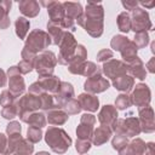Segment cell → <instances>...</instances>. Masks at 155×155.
Masks as SVG:
<instances>
[{"label": "cell", "mask_w": 155, "mask_h": 155, "mask_svg": "<svg viewBox=\"0 0 155 155\" xmlns=\"http://www.w3.org/2000/svg\"><path fill=\"white\" fill-rule=\"evenodd\" d=\"M78 25L85 29V31L92 38L102 36L104 31V8L101 2L88 1L84 10V13L76 19Z\"/></svg>", "instance_id": "cell-1"}, {"label": "cell", "mask_w": 155, "mask_h": 155, "mask_svg": "<svg viewBox=\"0 0 155 155\" xmlns=\"http://www.w3.org/2000/svg\"><path fill=\"white\" fill-rule=\"evenodd\" d=\"M44 138L46 144L50 147V149L53 153L59 155L65 154L73 143L70 136L63 128H59L56 126H50L46 130Z\"/></svg>", "instance_id": "cell-2"}, {"label": "cell", "mask_w": 155, "mask_h": 155, "mask_svg": "<svg viewBox=\"0 0 155 155\" xmlns=\"http://www.w3.org/2000/svg\"><path fill=\"white\" fill-rule=\"evenodd\" d=\"M51 44H52V41H51V38L47 34V31H45L42 29H34L25 38L23 48H25L27 51H29L34 54H38V53L45 51Z\"/></svg>", "instance_id": "cell-3"}, {"label": "cell", "mask_w": 155, "mask_h": 155, "mask_svg": "<svg viewBox=\"0 0 155 155\" xmlns=\"http://www.w3.org/2000/svg\"><path fill=\"white\" fill-rule=\"evenodd\" d=\"M56 65H57V56L54 54V52L48 50L38 53L34 61V69L38 73L39 78L53 75Z\"/></svg>", "instance_id": "cell-4"}, {"label": "cell", "mask_w": 155, "mask_h": 155, "mask_svg": "<svg viewBox=\"0 0 155 155\" xmlns=\"http://www.w3.org/2000/svg\"><path fill=\"white\" fill-rule=\"evenodd\" d=\"M76 46H78V42H76L75 36L73 35V33L64 30L63 36H62V39L58 44L59 52H58V56H57V63H59L62 65H68L73 54H74V52H75Z\"/></svg>", "instance_id": "cell-5"}, {"label": "cell", "mask_w": 155, "mask_h": 155, "mask_svg": "<svg viewBox=\"0 0 155 155\" xmlns=\"http://www.w3.org/2000/svg\"><path fill=\"white\" fill-rule=\"evenodd\" d=\"M130 17H131V30H133L134 34L153 30V23L150 21L149 13L144 8L139 6L136 7L133 11H131Z\"/></svg>", "instance_id": "cell-6"}, {"label": "cell", "mask_w": 155, "mask_h": 155, "mask_svg": "<svg viewBox=\"0 0 155 155\" xmlns=\"http://www.w3.org/2000/svg\"><path fill=\"white\" fill-rule=\"evenodd\" d=\"M113 132L124 134L127 138H132V137L139 136L142 131H140V125L138 119L134 116H130L126 119H117L114 125Z\"/></svg>", "instance_id": "cell-7"}, {"label": "cell", "mask_w": 155, "mask_h": 155, "mask_svg": "<svg viewBox=\"0 0 155 155\" xmlns=\"http://www.w3.org/2000/svg\"><path fill=\"white\" fill-rule=\"evenodd\" d=\"M7 79H8V91L17 98L21 97L25 91V82L19 73L17 65H11L7 69Z\"/></svg>", "instance_id": "cell-8"}, {"label": "cell", "mask_w": 155, "mask_h": 155, "mask_svg": "<svg viewBox=\"0 0 155 155\" xmlns=\"http://www.w3.org/2000/svg\"><path fill=\"white\" fill-rule=\"evenodd\" d=\"M131 103L138 108H143L150 104L151 101V91L149 86L144 82H139L132 88V93L130 94Z\"/></svg>", "instance_id": "cell-9"}, {"label": "cell", "mask_w": 155, "mask_h": 155, "mask_svg": "<svg viewBox=\"0 0 155 155\" xmlns=\"http://www.w3.org/2000/svg\"><path fill=\"white\" fill-rule=\"evenodd\" d=\"M96 116L90 113H85L80 117V122L76 127V137L82 140H91L93 131H94Z\"/></svg>", "instance_id": "cell-10"}, {"label": "cell", "mask_w": 155, "mask_h": 155, "mask_svg": "<svg viewBox=\"0 0 155 155\" xmlns=\"http://www.w3.org/2000/svg\"><path fill=\"white\" fill-rule=\"evenodd\" d=\"M16 105H17V109H18V116L28 114V113L38 111L41 108L40 96L31 94V93L28 92V93L21 96V98L16 102Z\"/></svg>", "instance_id": "cell-11"}, {"label": "cell", "mask_w": 155, "mask_h": 155, "mask_svg": "<svg viewBox=\"0 0 155 155\" xmlns=\"http://www.w3.org/2000/svg\"><path fill=\"white\" fill-rule=\"evenodd\" d=\"M110 87V82L108 79L103 78L102 73H98L91 78H87L84 82V90L86 93L91 94H98L104 91H107Z\"/></svg>", "instance_id": "cell-12"}, {"label": "cell", "mask_w": 155, "mask_h": 155, "mask_svg": "<svg viewBox=\"0 0 155 155\" xmlns=\"http://www.w3.org/2000/svg\"><path fill=\"white\" fill-rule=\"evenodd\" d=\"M101 70L107 78L114 80V79H116L121 75L127 74V65H126V63H124L120 59L111 58L108 62L103 63V67H102Z\"/></svg>", "instance_id": "cell-13"}, {"label": "cell", "mask_w": 155, "mask_h": 155, "mask_svg": "<svg viewBox=\"0 0 155 155\" xmlns=\"http://www.w3.org/2000/svg\"><path fill=\"white\" fill-rule=\"evenodd\" d=\"M138 121L140 125V131L144 133H153L155 131L154 122V109L150 105L138 108Z\"/></svg>", "instance_id": "cell-14"}, {"label": "cell", "mask_w": 155, "mask_h": 155, "mask_svg": "<svg viewBox=\"0 0 155 155\" xmlns=\"http://www.w3.org/2000/svg\"><path fill=\"white\" fill-rule=\"evenodd\" d=\"M74 97H75V92H74L73 85L68 81H62L61 86H59V90L57 91V93L53 94L56 108L57 109H63L65 103L68 101H70L71 98H74Z\"/></svg>", "instance_id": "cell-15"}, {"label": "cell", "mask_w": 155, "mask_h": 155, "mask_svg": "<svg viewBox=\"0 0 155 155\" xmlns=\"http://www.w3.org/2000/svg\"><path fill=\"white\" fill-rule=\"evenodd\" d=\"M39 5H42L46 7L50 22L59 24L63 21V18L65 17L63 4L59 1H40Z\"/></svg>", "instance_id": "cell-16"}, {"label": "cell", "mask_w": 155, "mask_h": 155, "mask_svg": "<svg viewBox=\"0 0 155 155\" xmlns=\"http://www.w3.org/2000/svg\"><path fill=\"white\" fill-rule=\"evenodd\" d=\"M117 116H119L117 109L111 104H105L101 108V110L98 113V121L101 122V125L108 126L113 131L114 125H115L116 120L119 119Z\"/></svg>", "instance_id": "cell-17"}, {"label": "cell", "mask_w": 155, "mask_h": 155, "mask_svg": "<svg viewBox=\"0 0 155 155\" xmlns=\"http://www.w3.org/2000/svg\"><path fill=\"white\" fill-rule=\"evenodd\" d=\"M78 101L81 105V109L87 113H94L99 108V99L96 94L84 92L78 96Z\"/></svg>", "instance_id": "cell-18"}, {"label": "cell", "mask_w": 155, "mask_h": 155, "mask_svg": "<svg viewBox=\"0 0 155 155\" xmlns=\"http://www.w3.org/2000/svg\"><path fill=\"white\" fill-rule=\"evenodd\" d=\"M61 82H62L61 79L56 75H50V76H44L38 79V84L40 85L41 90L50 94L57 93V91L59 90Z\"/></svg>", "instance_id": "cell-19"}, {"label": "cell", "mask_w": 155, "mask_h": 155, "mask_svg": "<svg viewBox=\"0 0 155 155\" xmlns=\"http://www.w3.org/2000/svg\"><path fill=\"white\" fill-rule=\"evenodd\" d=\"M145 145L147 143L142 138H134L117 153L119 155H142L145 150Z\"/></svg>", "instance_id": "cell-20"}, {"label": "cell", "mask_w": 155, "mask_h": 155, "mask_svg": "<svg viewBox=\"0 0 155 155\" xmlns=\"http://www.w3.org/2000/svg\"><path fill=\"white\" fill-rule=\"evenodd\" d=\"M127 65V73L130 76H132L133 79H138V80H144L147 78V69L145 65L143 63V61L139 57H136L132 62H130Z\"/></svg>", "instance_id": "cell-21"}, {"label": "cell", "mask_w": 155, "mask_h": 155, "mask_svg": "<svg viewBox=\"0 0 155 155\" xmlns=\"http://www.w3.org/2000/svg\"><path fill=\"white\" fill-rule=\"evenodd\" d=\"M19 119H21L22 122H25V124H28L29 126L39 127V128L45 127L46 124H47L46 115H45L42 111H33V113H28V114L21 115Z\"/></svg>", "instance_id": "cell-22"}, {"label": "cell", "mask_w": 155, "mask_h": 155, "mask_svg": "<svg viewBox=\"0 0 155 155\" xmlns=\"http://www.w3.org/2000/svg\"><path fill=\"white\" fill-rule=\"evenodd\" d=\"M18 10L25 18H34L40 12V5L35 0H21L18 2Z\"/></svg>", "instance_id": "cell-23"}, {"label": "cell", "mask_w": 155, "mask_h": 155, "mask_svg": "<svg viewBox=\"0 0 155 155\" xmlns=\"http://www.w3.org/2000/svg\"><path fill=\"white\" fill-rule=\"evenodd\" d=\"M111 134H113V131H111L110 127L101 125L93 131V134H92V138H91V143L93 145H96V147H101V145H103L104 143H107L110 139Z\"/></svg>", "instance_id": "cell-24"}, {"label": "cell", "mask_w": 155, "mask_h": 155, "mask_svg": "<svg viewBox=\"0 0 155 155\" xmlns=\"http://www.w3.org/2000/svg\"><path fill=\"white\" fill-rule=\"evenodd\" d=\"M113 86L115 87V90H117L122 93H127L133 88L134 79L132 76H130L128 74H125V75H121V76L114 79L113 80Z\"/></svg>", "instance_id": "cell-25"}, {"label": "cell", "mask_w": 155, "mask_h": 155, "mask_svg": "<svg viewBox=\"0 0 155 155\" xmlns=\"http://www.w3.org/2000/svg\"><path fill=\"white\" fill-rule=\"evenodd\" d=\"M63 7H64V12H65V17L73 21H76L82 13H84V8L80 2H75V1H64L62 2Z\"/></svg>", "instance_id": "cell-26"}, {"label": "cell", "mask_w": 155, "mask_h": 155, "mask_svg": "<svg viewBox=\"0 0 155 155\" xmlns=\"http://www.w3.org/2000/svg\"><path fill=\"white\" fill-rule=\"evenodd\" d=\"M69 119V115L62 110V109H53V110H48L47 115H46V120L50 125H54V126H61L64 125Z\"/></svg>", "instance_id": "cell-27"}, {"label": "cell", "mask_w": 155, "mask_h": 155, "mask_svg": "<svg viewBox=\"0 0 155 155\" xmlns=\"http://www.w3.org/2000/svg\"><path fill=\"white\" fill-rule=\"evenodd\" d=\"M11 0H0V29H7L11 24L8 13L11 11Z\"/></svg>", "instance_id": "cell-28"}, {"label": "cell", "mask_w": 155, "mask_h": 155, "mask_svg": "<svg viewBox=\"0 0 155 155\" xmlns=\"http://www.w3.org/2000/svg\"><path fill=\"white\" fill-rule=\"evenodd\" d=\"M138 52V48L137 46L134 45V42L132 40H130L121 50H120V53H121V58H122V62L128 64L130 62H132L136 57H138L137 54Z\"/></svg>", "instance_id": "cell-29"}, {"label": "cell", "mask_w": 155, "mask_h": 155, "mask_svg": "<svg viewBox=\"0 0 155 155\" xmlns=\"http://www.w3.org/2000/svg\"><path fill=\"white\" fill-rule=\"evenodd\" d=\"M46 28H47V34L50 35L52 44L58 46V44H59V41H61L62 36H63V33H64L63 28L59 24L53 23V22H50V21L47 22Z\"/></svg>", "instance_id": "cell-30"}, {"label": "cell", "mask_w": 155, "mask_h": 155, "mask_svg": "<svg viewBox=\"0 0 155 155\" xmlns=\"http://www.w3.org/2000/svg\"><path fill=\"white\" fill-rule=\"evenodd\" d=\"M29 28H30V22L29 19H27L25 17L21 16L18 17L16 21H15V29H16V35L19 38V39H25L27 35H28V31H29Z\"/></svg>", "instance_id": "cell-31"}, {"label": "cell", "mask_w": 155, "mask_h": 155, "mask_svg": "<svg viewBox=\"0 0 155 155\" xmlns=\"http://www.w3.org/2000/svg\"><path fill=\"white\" fill-rule=\"evenodd\" d=\"M116 23H117V28L121 33H128L131 30V17H130V12L127 11H122L121 13H119L117 18H116Z\"/></svg>", "instance_id": "cell-32"}, {"label": "cell", "mask_w": 155, "mask_h": 155, "mask_svg": "<svg viewBox=\"0 0 155 155\" xmlns=\"http://www.w3.org/2000/svg\"><path fill=\"white\" fill-rule=\"evenodd\" d=\"M86 58H87V50L84 45H80L78 44L76 48H75V52L69 62L68 65H74V64H80V63H84L86 62ZM67 65V67H68Z\"/></svg>", "instance_id": "cell-33"}, {"label": "cell", "mask_w": 155, "mask_h": 155, "mask_svg": "<svg viewBox=\"0 0 155 155\" xmlns=\"http://www.w3.org/2000/svg\"><path fill=\"white\" fill-rule=\"evenodd\" d=\"M34 151V145L33 143H30L28 139H22L18 145L15 149V153L12 155H33Z\"/></svg>", "instance_id": "cell-34"}, {"label": "cell", "mask_w": 155, "mask_h": 155, "mask_svg": "<svg viewBox=\"0 0 155 155\" xmlns=\"http://www.w3.org/2000/svg\"><path fill=\"white\" fill-rule=\"evenodd\" d=\"M40 96V102H41V110L44 111H48V110H53V109H57L56 108V104H54V99H53V94H50V93H46V92H42Z\"/></svg>", "instance_id": "cell-35"}, {"label": "cell", "mask_w": 155, "mask_h": 155, "mask_svg": "<svg viewBox=\"0 0 155 155\" xmlns=\"http://www.w3.org/2000/svg\"><path fill=\"white\" fill-rule=\"evenodd\" d=\"M23 139L21 133H12V134H7V150H6V155H12L15 153L16 147L18 145V143Z\"/></svg>", "instance_id": "cell-36"}, {"label": "cell", "mask_w": 155, "mask_h": 155, "mask_svg": "<svg viewBox=\"0 0 155 155\" xmlns=\"http://www.w3.org/2000/svg\"><path fill=\"white\" fill-rule=\"evenodd\" d=\"M131 105H132V103H131L130 94H127V93H120L119 96H116V98H115V105L114 107L117 110H126Z\"/></svg>", "instance_id": "cell-37"}, {"label": "cell", "mask_w": 155, "mask_h": 155, "mask_svg": "<svg viewBox=\"0 0 155 155\" xmlns=\"http://www.w3.org/2000/svg\"><path fill=\"white\" fill-rule=\"evenodd\" d=\"M62 110H64L68 115H76V114H79L82 109H81V105H80L79 101H78L76 98H71L70 101H68V102L65 103V105L63 107Z\"/></svg>", "instance_id": "cell-38"}, {"label": "cell", "mask_w": 155, "mask_h": 155, "mask_svg": "<svg viewBox=\"0 0 155 155\" xmlns=\"http://www.w3.org/2000/svg\"><path fill=\"white\" fill-rule=\"evenodd\" d=\"M42 138V130L39 128V127H33V126H28V130H27V138L30 143L35 144V143H39Z\"/></svg>", "instance_id": "cell-39"}, {"label": "cell", "mask_w": 155, "mask_h": 155, "mask_svg": "<svg viewBox=\"0 0 155 155\" xmlns=\"http://www.w3.org/2000/svg\"><path fill=\"white\" fill-rule=\"evenodd\" d=\"M128 41H130V39H128L127 36H125V35H122V34H116V35H114V36L111 38L110 46H111V48H113L114 51H119V52H120V50H121Z\"/></svg>", "instance_id": "cell-40"}, {"label": "cell", "mask_w": 155, "mask_h": 155, "mask_svg": "<svg viewBox=\"0 0 155 155\" xmlns=\"http://www.w3.org/2000/svg\"><path fill=\"white\" fill-rule=\"evenodd\" d=\"M134 42V45L137 46V48H144L149 42H150V36L148 34V31H142V33H136L134 38L132 40Z\"/></svg>", "instance_id": "cell-41"}, {"label": "cell", "mask_w": 155, "mask_h": 155, "mask_svg": "<svg viewBox=\"0 0 155 155\" xmlns=\"http://www.w3.org/2000/svg\"><path fill=\"white\" fill-rule=\"evenodd\" d=\"M98 73H102V70L97 67V64L94 62H90V61H86L85 64H84V69H82V76H86V78H91Z\"/></svg>", "instance_id": "cell-42"}, {"label": "cell", "mask_w": 155, "mask_h": 155, "mask_svg": "<svg viewBox=\"0 0 155 155\" xmlns=\"http://www.w3.org/2000/svg\"><path fill=\"white\" fill-rule=\"evenodd\" d=\"M130 140H128V138L126 137V136H124V134H120V133H115L114 134V137H113V139H111V147H113V149H115V150H121L125 145H127V143H128Z\"/></svg>", "instance_id": "cell-43"}, {"label": "cell", "mask_w": 155, "mask_h": 155, "mask_svg": "<svg viewBox=\"0 0 155 155\" xmlns=\"http://www.w3.org/2000/svg\"><path fill=\"white\" fill-rule=\"evenodd\" d=\"M15 103H16V97L8 90H4L0 93V105L2 108L8 107V105H12Z\"/></svg>", "instance_id": "cell-44"}, {"label": "cell", "mask_w": 155, "mask_h": 155, "mask_svg": "<svg viewBox=\"0 0 155 155\" xmlns=\"http://www.w3.org/2000/svg\"><path fill=\"white\" fill-rule=\"evenodd\" d=\"M1 116L6 120H13L16 116H18V109H17V105L16 103L12 104V105H8V107H5L2 108L1 110Z\"/></svg>", "instance_id": "cell-45"}, {"label": "cell", "mask_w": 155, "mask_h": 155, "mask_svg": "<svg viewBox=\"0 0 155 155\" xmlns=\"http://www.w3.org/2000/svg\"><path fill=\"white\" fill-rule=\"evenodd\" d=\"M92 147V143L91 140H82V139H76V143H75V150L80 154V155H84L86 154Z\"/></svg>", "instance_id": "cell-46"}, {"label": "cell", "mask_w": 155, "mask_h": 155, "mask_svg": "<svg viewBox=\"0 0 155 155\" xmlns=\"http://www.w3.org/2000/svg\"><path fill=\"white\" fill-rule=\"evenodd\" d=\"M113 56H114L113 50H110V48H103V50H101L97 53V61L98 62H102V63H105L109 59H111Z\"/></svg>", "instance_id": "cell-47"}, {"label": "cell", "mask_w": 155, "mask_h": 155, "mask_svg": "<svg viewBox=\"0 0 155 155\" xmlns=\"http://www.w3.org/2000/svg\"><path fill=\"white\" fill-rule=\"evenodd\" d=\"M17 68L19 70V73L22 75H25V74H29L30 71L34 70V63H30V62H27V61H21L18 64H17Z\"/></svg>", "instance_id": "cell-48"}, {"label": "cell", "mask_w": 155, "mask_h": 155, "mask_svg": "<svg viewBox=\"0 0 155 155\" xmlns=\"http://www.w3.org/2000/svg\"><path fill=\"white\" fill-rule=\"evenodd\" d=\"M22 131V126L19 124V121H10L6 126V134H12V133H21Z\"/></svg>", "instance_id": "cell-49"}, {"label": "cell", "mask_w": 155, "mask_h": 155, "mask_svg": "<svg viewBox=\"0 0 155 155\" xmlns=\"http://www.w3.org/2000/svg\"><path fill=\"white\" fill-rule=\"evenodd\" d=\"M7 150V136L0 132V155H6Z\"/></svg>", "instance_id": "cell-50"}, {"label": "cell", "mask_w": 155, "mask_h": 155, "mask_svg": "<svg viewBox=\"0 0 155 155\" xmlns=\"http://www.w3.org/2000/svg\"><path fill=\"white\" fill-rule=\"evenodd\" d=\"M122 4V6L126 8V10H128V11H133L136 7H138V1L137 0H130V1H122L121 2Z\"/></svg>", "instance_id": "cell-51"}, {"label": "cell", "mask_w": 155, "mask_h": 155, "mask_svg": "<svg viewBox=\"0 0 155 155\" xmlns=\"http://www.w3.org/2000/svg\"><path fill=\"white\" fill-rule=\"evenodd\" d=\"M142 155H155V149H154V143L153 142L147 143L145 150H144V153Z\"/></svg>", "instance_id": "cell-52"}, {"label": "cell", "mask_w": 155, "mask_h": 155, "mask_svg": "<svg viewBox=\"0 0 155 155\" xmlns=\"http://www.w3.org/2000/svg\"><path fill=\"white\" fill-rule=\"evenodd\" d=\"M145 68H148V71L149 73H151V74L155 73V57H151L150 58V61L147 63Z\"/></svg>", "instance_id": "cell-53"}, {"label": "cell", "mask_w": 155, "mask_h": 155, "mask_svg": "<svg viewBox=\"0 0 155 155\" xmlns=\"http://www.w3.org/2000/svg\"><path fill=\"white\" fill-rule=\"evenodd\" d=\"M7 82V75L6 73L0 68V87H4Z\"/></svg>", "instance_id": "cell-54"}, {"label": "cell", "mask_w": 155, "mask_h": 155, "mask_svg": "<svg viewBox=\"0 0 155 155\" xmlns=\"http://www.w3.org/2000/svg\"><path fill=\"white\" fill-rule=\"evenodd\" d=\"M138 5H142L147 8H153L155 6V1H150V2H147V1H138Z\"/></svg>", "instance_id": "cell-55"}, {"label": "cell", "mask_w": 155, "mask_h": 155, "mask_svg": "<svg viewBox=\"0 0 155 155\" xmlns=\"http://www.w3.org/2000/svg\"><path fill=\"white\" fill-rule=\"evenodd\" d=\"M35 155H51V154H50L48 151H44V150H42V151H38Z\"/></svg>", "instance_id": "cell-56"}, {"label": "cell", "mask_w": 155, "mask_h": 155, "mask_svg": "<svg viewBox=\"0 0 155 155\" xmlns=\"http://www.w3.org/2000/svg\"><path fill=\"white\" fill-rule=\"evenodd\" d=\"M151 52H155V42H151Z\"/></svg>", "instance_id": "cell-57"}]
</instances>
